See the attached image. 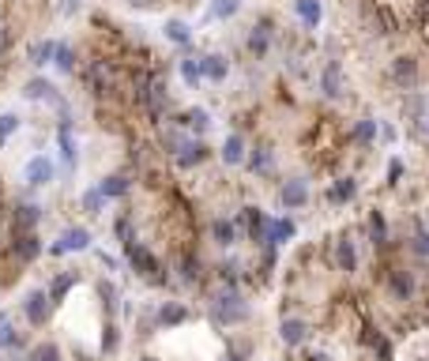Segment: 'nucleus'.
Masks as SVG:
<instances>
[{
	"label": "nucleus",
	"instance_id": "obj_54",
	"mask_svg": "<svg viewBox=\"0 0 429 361\" xmlns=\"http://www.w3.org/2000/svg\"><path fill=\"white\" fill-rule=\"evenodd\" d=\"M305 361H331V357H328V354H309Z\"/></svg>",
	"mask_w": 429,
	"mask_h": 361
},
{
	"label": "nucleus",
	"instance_id": "obj_2",
	"mask_svg": "<svg viewBox=\"0 0 429 361\" xmlns=\"http://www.w3.org/2000/svg\"><path fill=\"white\" fill-rule=\"evenodd\" d=\"M403 128H407L410 140L429 143V98L422 90H410L403 98Z\"/></svg>",
	"mask_w": 429,
	"mask_h": 361
},
{
	"label": "nucleus",
	"instance_id": "obj_46",
	"mask_svg": "<svg viewBox=\"0 0 429 361\" xmlns=\"http://www.w3.org/2000/svg\"><path fill=\"white\" fill-rule=\"evenodd\" d=\"M181 75L189 87H200V61H181Z\"/></svg>",
	"mask_w": 429,
	"mask_h": 361
},
{
	"label": "nucleus",
	"instance_id": "obj_52",
	"mask_svg": "<svg viewBox=\"0 0 429 361\" xmlns=\"http://www.w3.org/2000/svg\"><path fill=\"white\" fill-rule=\"evenodd\" d=\"M399 173H403V162H399V158H392V166H388V181H399Z\"/></svg>",
	"mask_w": 429,
	"mask_h": 361
},
{
	"label": "nucleus",
	"instance_id": "obj_35",
	"mask_svg": "<svg viewBox=\"0 0 429 361\" xmlns=\"http://www.w3.org/2000/svg\"><path fill=\"white\" fill-rule=\"evenodd\" d=\"M369 237H373V245H377V248L388 245V222H384V211H369Z\"/></svg>",
	"mask_w": 429,
	"mask_h": 361
},
{
	"label": "nucleus",
	"instance_id": "obj_13",
	"mask_svg": "<svg viewBox=\"0 0 429 361\" xmlns=\"http://www.w3.org/2000/svg\"><path fill=\"white\" fill-rule=\"evenodd\" d=\"M245 46H249V53H252L257 61H264L267 49H272V19H260L257 26H252L249 38H245Z\"/></svg>",
	"mask_w": 429,
	"mask_h": 361
},
{
	"label": "nucleus",
	"instance_id": "obj_37",
	"mask_svg": "<svg viewBox=\"0 0 429 361\" xmlns=\"http://www.w3.org/2000/svg\"><path fill=\"white\" fill-rule=\"evenodd\" d=\"M53 64H57L61 72H76V49L68 42H57V49H53Z\"/></svg>",
	"mask_w": 429,
	"mask_h": 361
},
{
	"label": "nucleus",
	"instance_id": "obj_39",
	"mask_svg": "<svg viewBox=\"0 0 429 361\" xmlns=\"http://www.w3.org/2000/svg\"><path fill=\"white\" fill-rule=\"evenodd\" d=\"M237 8H241V0H211L207 19H230V16H237Z\"/></svg>",
	"mask_w": 429,
	"mask_h": 361
},
{
	"label": "nucleus",
	"instance_id": "obj_6",
	"mask_svg": "<svg viewBox=\"0 0 429 361\" xmlns=\"http://www.w3.org/2000/svg\"><path fill=\"white\" fill-rule=\"evenodd\" d=\"M87 248H91V230H83V226H68L49 252L53 256H64V252H87Z\"/></svg>",
	"mask_w": 429,
	"mask_h": 361
},
{
	"label": "nucleus",
	"instance_id": "obj_43",
	"mask_svg": "<svg viewBox=\"0 0 429 361\" xmlns=\"http://www.w3.org/2000/svg\"><path fill=\"white\" fill-rule=\"evenodd\" d=\"M410 248H414V256H422V260H429V230L418 222L414 226V241H410Z\"/></svg>",
	"mask_w": 429,
	"mask_h": 361
},
{
	"label": "nucleus",
	"instance_id": "obj_49",
	"mask_svg": "<svg viewBox=\"0 0 429 361\" xmlns=\"http://www.w3.org/2000/svg\"><path fill=\"white\" fill-rule=\"evenodd\" d=\"M57 11H61V16H76V11H79V0H57Z\"/></svg>",
	"mask_w": 429,
	"mask_h": 361
},
{
	"label": "nucleus",
	"instance_id": "obj_29",
	"mask_svg": "<svg viewBox=\"0 0 429 361\" xmlns=\"http://www.w3.org/2000/svg\"><path fill=\"white\" fill-rule=\"evenodd\" d=\"M128 189H132V181L125 177V173H110V177H102V184H98V192L105 199H120Z\"/></svg>",
	"mask_w": 429,
	"mask_h": 361
},
{
	"label": "nucleus",
	"instance_id": "obj_42",
	"mask_svg": "<svg viewBox=\"0 0 429 361\" xmlns=\"http://www.w3.org/2000/svg\"><path fill=\"white\" fill-rule=\"evenodd\" d=\"M19 125H23V120H19L16 113H0V147H4L11 136H16V132H19Z\"/></svg>",
	"mask_w": 429,
	"mask_h": 361
},
{
	"label": "nucleus",
	"instance_id": "obj_4",
	"mask_svg": "<svg viewBox=\"0 0 429 361\" xmlns=\"http://www.w3.org/2000/svg\"><path fill=\"white\" fill-rule=\"evenodd\" d=\"M49 313H53V301H49L46 290H31L23 298V316H26V324H31V328H46Z\"/></svg>",
	"mask_w": 429,
	"mask_h": 361
},
{
	"label": "nucleus",
	"instance_id": "obj_44",
	"mask_svg": "<svg viewBox=\"0 0 429 361\" xmlns=\"http://www.w3.org/2000/svg\"><path fill=\"white\" fill-rule=\"evenodd\" d=\"M102 207H105V196L98 189H87L83 192V211L87 215H102Z\"/></svg>",
	"mask_w": 429,
	"mask_h": 361
},
{
	"label": "nucleus",
	"instance_id": "obj_26",
	"mask_svg": "<svg viewBox=\"0 0 429 361\" xmlns=\"http://www.w3.org/2000/svg\"><path fill=\"white\" fill-rule=\"evenodd\" d=\"M19 346H23V335L11 324V316L0 309V350H19Z\"/></svg>",
	"mask_w": 429,
	"mask_h": 361
},
{
	"label": "nucleus",
	"instance_id": "obj_25",
	"mask_svg": "<svg viewBox=\"0 0 429 361\" xmlns=\"http://www.w3.org/2000/svg\"><path fill=\"white\" fill-rule=\"evenodd\" d=\"M211 241L219 248H234L237 245V226L230 222V219H214L211 222Z\"/></svg>",
	"mask_w": 429,
	"mask_h": 361
},
{
	"label": "nucleus",
	"instance_id": "obj_55",
	"mask_svg": "<svg viewBox=\"0 0 429 361\" xmlns=\"http://www.w3.org/2000/svg\"><path fill=\"white\" fill-rule=\"evenodd\" d=\"M422 226H425V230H429V211H425V222H422Z\"/></svg>",
	"mask_w": 429,
	"mask_h": 361
},
{
	"label": "nucleus",
	"instance_id": "obj_57",
	"mask_svg": "<svg viewBox=\"0 0 429 361\" xmlns=\"http://www.w3.org/2000/svg\"><path fill=\"white\" fill-rule=\"evenodd\" d=\"M0 361H16V357H0Z\"/></svg>",
	"mask_w": 429,
	"mask_h": 361
},
{
	"label": "nucleus",
	"instance_id": "obj_5",
	"mask_svg": "<svg viewBox=\"0 0 429 361\" xmlns=\"http://www.w3.org/2000/svg\"><path fill=\"white\" fill-rule=\"evenodd\" d=\"M42 237L38 234H16L11 237V245H8V252H11V260L16 263H34L38 256H42Z\"/></svg>",
	"mask_w": 429,
	"mask_h": 361
},
{
	"label": "nucleus",
	"instance_id": "obj_56",
	"mask_svg": "<svg viewBox=\"0 0 429 361\" xmlns=\"http://www.w3.org/2000/svg\"><path fill=\"white\" fill-rule=\"evenodd\" d=\"M140 361H158V357H147V354H143V357H140Z\"/></svg>",
	"mask_w": 429,
	"mask_h": 361
},
{
	"label": "nucleus",
	"instance_id": "obj_14",
	"mask_svg": "<svg viewBox=\"0 0 429 361\" xmlns=\"http://www.w3.org/2000/svg\"><path fill=\"white\" fill-rule=\"evenodd\" d=\"M57 143H61V158H64V166L76 169V162H79V147H76L72 120H68V117H64V120H61V128H57Z\"/></svg>",
	"mask_w": 429,
	"mask_h": 361
},
{
	"label": "nucleus",
	"instance_id": "obj_53",
	"mask_svg": "<svg viewBox=\"0 0 429 361\" xmlns=\"http://www.w3.org/2000/svg\"><path fill=\"white\" fill-rule=\"evenodd\" d=\"M4 49H8V26L0 23V57H4Z\"/></svg>",
	"mask_w": 429,
	"mask_h": 361
},
{
	"label": "nucleus",
	"instance_id": "obj_16",
	"mask_svg": "<svg viewBox=\"0 0 429 361\" xmlns=\"http://www.w3.org/2000/svg\"><path fill=\"white\" fill-rule=\"evenodd\" d=\"M335 267H339V271H346V275L358 271V248H354V241L346 237V234L335 241Z\"/></svg>",
	"mask_w": 429,
	"mask_h": 361
},
{
	"label": "nucleus",
	"instance_id": "obj_1",
	"mask_svg": "<svg viewBox=\"0 0 429 361\" xmlns=\"http://www.w3.org/2000/svg\"><path fill=\"white\" fill-rule=\"evenodd\" d=\"M207 313L219 328H234V324H245L249 320V301L241 298L237 286H219L207 298Z\"/></svg>",
	"mask_w": 429,
	"mask_h": 361
},
{
	"label": "nucleus",
	"instance_id": "obj_51",
	"mask_svg": "<svg viewBox=\"0 0 429 361\" xmlns=\"http://www.w3.org/2000/svg\"><path fill=\"white\" fill-rule=\"evenodd\" d=\"M102 346H105V350H117V328H113V324L105 328V339H102Z\"/></svg>",
	"mask_w": 429,
	"mask_h": 361
},
{
	"label": "nucleus",
	"instance_id": "obj_32",
	"mask_svg": "<svg viewBox=\"0 0 429 361\" xmlns=\"http://www.w3.org/2000/svg\"><path fill=\"white\" fill-rule=\"evenodd\" d=\"M354 196H358V181L354 177H339V181L331 184V192H328L331 204H351Z\"/></svg>",
	"mask_w": 429,
	"mask_h": 361
},
{
	"label": "nucleus",
	"instance_id": "obj_12",
	"mask_svg": "<svg viewBox=\"0 0 429 361\" xmlns=\"http://www.w3.org/2000/svg\"><path fill=\"white\" fill-rule=\"evenodd\" d=\"M173 125H177L181 132H192V136H204V132L211 128V113L200 110V105H192V110H185L173 117Z\"/></svg>",
	"mask_w": 429,
	"mask_h": 361
},
{
	"label": "nucleus",
	"instance_id": "obj_27",
	"mask_svg": "<svg viewBox=\"0 0 429 361\" xmlns=\"http://www.w3.org/2000/svg\"><path fill=\"white\" fill-rule=\"evenodd\" d=\"M294 237V222L290 219H275V222H267V234H264V245L272 248V245H283V241Z\"/></svg>",
	"mask_w": 429,
	"mask_h": 361
},
{
	"label": "nucleus",
	"instance_id": "obj_9",
	"mask_svg": "<svg viewBox=\"0 0 429 361\" xmlns=\"http://www.w3.org/2000/svg\"><path fill=\"white\" fill-rule=\"evenodd\" d=\"M38 222H42V207L38 204H16L11 207V230L16 234H38Z\"/></svg>",
	"mask_w": 429,
	"mask_h": 361
},
{
	"label": "nucleus",
	"instance_id": "obj_3",
	"mask_svg": "<svg viewBox=\"0 0 429 361\" xmlns=\"http://www.w3.org/2000/svg\"><path fill=\"white\" fill-rule=\"evenodd\" d=\"M125 256L132 263V271H136L140 278H147V283H162V263H158V256L147 245H140V241H132V245H125Z\"/></svg>",
	"mask_w": 429,
	"mask_h": 361
},
{
	"label": "nucleus",
	"instance_id": "obj_24",
	"mask_svg": "<svg viewBox=\"0 0 429 361\" xmlns=\"http://www.w3.org/2000/svg\"><path fill=\"white\" fill-rule=\"evenodd\" d=\"M279 335H283L286 346H301L305 335H309V324H305L301 316H286V320H283V328H279Z\"/></svg>",
	"mask_w": 429,
	"mask_h": 361
},
{
	"label": "nucleus",
	"instance_id": "obj_30",
	"mask_svg": "<svg viewBox=\"0 0 429 361\" xmlns=\"http://www.w3.org/2000/svg\"><path fill=\"white\" fill-rule=\"evenodd\" d=\"M53 49H57V42H49V38H42V42H31V46H26V61H31L34 68H42V64L53 61Z\"/></svg>",
	"mask_w": 429,
	"mask_h": 361
},
{
	"label": "nucleus",
	"instance_id": "obj_28",
	"mask_svg": "<svg viewBox=\"0 0 429 361\" xmlns=\"http://www.w3.org/2000/svg\"><path fill=\"white\" fill-rule=\"evenodd\" d=\"M76 283H79V275H76V271H64V275H57V278L49 283V290H46V293H49V301H53V305H61L64 298H68V290H72Z\"/></svg>",
	"mask_w": 429,
	"mask_h": 361
},
{
	"label": "nucleus",
	"instance_id": "obj_33",
	"mask_svg": "<svg viewBox=\"0 0 429 361\" xmlns=\"http://www.w3.org/2000/svg\"><path fill=\"white\" fill-rule=\"evenodd\" d=\"M162 31H166V38L173 46H189L192 42V31H189V23H185V19H166Z\"/></svg>",
	"mask_w": 429,
	"mask_h": 361
},
{
	"label": "nucleus",
	"instance_id": "obj_17",
	"mask_svg": "<svg viewBox=\"0 0 429 361\" xmlns=\"http://www.w3.org/2000/svg\"><path fill=\"white\" fill-rule=\"evenodd\" d=\"M230 75V64H226L222 53H207L204 61H200V79H211V83H222V79Z\"/></svg>",
	"mask_w": 429,
	"mask_h": 361
},
{
	"label": "nucleus",
	"instance_id": "obj_15",
	"mask_svg": "<svg viewBox=\"0 0 429 361\" xmlns=\"http://www.w3.org/2000/svg\"><path fill=\"white\" fill-rule=\"evenodd\" d=\"M23 98H26V102H61V98H57V87H53L46 75H34V79H26V87H23Z\"/></svg>",
	"mask_w": 429,
	"mask_h": 361
},
{
	"label": "nucleus",
	"instance_id": "obj_10",
	"mask_svg": "<svg viewBox=\"0 0 429 361\" xmlns=\"http://www.w3.org/2000/svg\"><path fill=\"white\" fill-rule=\"evenodd\" d=\"M392 83L399 90H414V87H418V61L407 57V53H403V57H396L392 61Z\"/></svg>",
	"mask_w": 429,
	"mask_h": 361
},
{
	"label": "nucleus",
	"instance_id": "obj_48",
	"mask_svg": "<svg viewBox=\"0 0 429 361\" xmlns=\"http://www.w3.org/2000/svg\"><path fill=\"white\" fill-rule=\"evenodd\" d=\"M245 357H249V342H241V346H230L222 361H245Z\"/></svg>",
	"mask_w": 429,
	"mask_h": 361
},
{
	"label": "nucleus",
	"instance_id": "obj_23",
	"mask_svg": "<svg viewBox=\"0 0 429 361\" xmlns=\"http://www.w3.org/2000/svg\"><path fill=\"white\" fill-rule=\"evenodd\" d=\"M241 222H245L249 237H252V241H260V245H264V234H267V222H272V219H267L260 207H245V211H241Z\"/></svg>",
	"mask_w": 429,
	"mask_h": 361
},
{
	"label": "nucleus",
	"instance_id": "obj_7",
	"mask_svg": "<svg viewBox=\"0 0 429 361\" xmlns=\"http://www.w3.org/2000/svg\"><path fill=\"white\" fill-rule=\"evenodd\" d=\"M388 293H392V301H410L414 298V275L407 267H388Z\"/></svg>",
	"mask_w": 429,
	"mask_h": 361
},
{
	"label": "nucleus",
	"instance_id": "obj_47",
	"mask_svg": "<svg viewBox=\"0 0 429 361\" xmlns=\"http://www.w3.org/2000/svg\"><path fill=\"white\" fill-rule=\"evenodd\" d=\"M98 293H102L105 313H113V309H117V290H113V283H98Z\"/></svg>",
	"mask_w": 429,
	"mask_h": 361
},
{
	"label": "nucleus",
	"instance_id": "obj_36",
	"mask_svg": "<svg viewBox=\"0 0 429 361\" xmlns=\"http://www.w3.org/2000/svg\"><path fill=\"white\" fill-rule=\"evenodd\" d=\"M245 162H249V169L252 173H272V147H252V155L245 158Z\"/></svg>",
	"mask_w": 429,
	"mask_h": 361
},
{
	"label": "nucleus",
	"instance_id": "obj_34",
	"mask_svg": "<svg viewBox=\"0 0 429 361\" xmlns=\"http://www.w3.org/2000/svg\"><path fill=\"white\" fill-rule=\"evenodd\" d=\"M26 361H64V354H61L57 342H34L31 350H26Z\"/></svg>",
	"mask_w": 429,
	"mask_h": 361
},
{
	"label": "nucleus",
	"instance_id": "obj_38",
	"mask_svg": "<svg viewBox=\"0 0 429 361\" xmlns=\"http://www.w3.org/2000/svg\"><path fill=\"white\" fill-rule=\"evenodd\" d=\"M377 132H381L377 120H373V117H361V120H358V128H354V140L369 147V143H377Z\"/></svg>",
	"mask_w": 429,
	"mask_h": 361
},
{
	"label": "nucleus",
	"instance_id": "obj_18",
	"mask_svg": "<svg viewBox=\"0 0 429 361\" xmlns=\"http://www.w3.org/2000/svg\"><path fill=\"white\" fill-rule=\"evenodd\" d=\"M185 320H189V309H185L181 301H162V305H158V313H155L158 328H177V324H185Z\"/></svg>",
	"mask_w": 429,
	"mask_h": 361
},
{
	"label": "nucleus",
	"instance_id": "obj_11",
	"mask_svg": "<svg viewBox=\"0 0 429 361\" xmlns=\"http://www.w3.org/2000/svg\"><path fill=\"white\" fill-rule=\"evenodd\" d=\"M320 90H324V98H343V90H346V79H343V68H339V61H328L324 68H320Z\"/></svg>",
	"mask_w": 429,
	"mask_h": 361
},
{
	"label": "nucleus",
	"instance_id": "obj_22",
	"mask_svg": "<svg viewBox=\"0 0 429 361\" xmlns=\"http://www.w3.org/2000/svg\"><path fill=\"white\" fill-rule=\"evenodd\" d=\"M219 158L226 166H241V162H245V136H241V132H230V136L222 140Z\"/></svg>",
	"mask_w": 429,
	"mask_h": 361
},
{
	"label": "nucleus",
	"instance_id": "obj_50",
	"mask_svg": "<svg viewBox=\"0 0 429 361\" xmlns=\"http://www.w3.org/2000/svg\"><path fill=\"white\" fill-rule=\"evenodd\" d=\"M125 4L136 11H151V8H158V0H125Z\"/></svg>",
	"mask_w": 429,
	"mask_h": 361
},
{
	"label": "nucleus",
	"instance_id": "obj_8",
	"mask_svg": "<svg viewBox=\"0 0 429 361\" xmlns=\"http://www.w3.org/2000/svg\"><path fill=\"white\" fill-rule=\"evenodd\" d=\"M53 173H57V166H53V158H46V155H34L31 162H26L23 177H26V184H31V189H46V184L53 181Z\"/></svg>",
	"mask_w": 429,
	"mask_h": 361
},
{
	"label": "nucleus",
	"instance_id": "obj_45",
	"mask_svg": "<svg viewBox=\"0 0 429 361\" xmlns=\"http://www.w3.org/2000/svg\"><path fill=\"white\" fill-rule=\"evenodd\" d=\"M113 234H117L120 245H132V241H136V234H132V219H128V215H120V219L113 222Z\"/></svg>",
	"mask_w": 429,
	"mask_h": 361
},
{
	"label": "nucleus",
	"instance_id": "obj_31",
	"mask_svg": "<svg viewBox=\"0 0 429 361\" xmlns=\"http://www.w3.org/2000/svg\"><path fill=\"white\" fill-rule=\"evenodd\" d=\"M294 11L305 19V26H320V19H324V8H320V0H294Z\"/></svg>",
	"mask_w": 429,
	"mask_h": 361
},
{
	"label": "nucleus",
	"instance_id": "obj_20",
	"mask_svg": "<svg viewBox=\"0 0 429 361\" xmlns=\"http://www.w3.org/2000/svg\"><path fill=\"white\" fill-rule=\"evenodd\" d=\"M207 155H211V151H207V143H204V140H189L173 158H177V166H181V169H192V166L204 162Z\"/></svg>",
	"mask_w": 429,
	"mask_h": 361
},
{
	"label": "nucleus",
	"instance_id": "obj_41",
	"mask_svg": "<svg viewBox=\"0 0 429 361\" xmlns=\"http://www.w3.org/2000/svg\"><path fill=\"white\" fill-rule=\"evenodd\" d=\"M185 143H189V136H185V132H181L177 125H173V128H166V132H162V147H166L170 155H177V151H181Z\"/></svg>",
	"mask_w": 429,
	"mask_h": 361
},
{
	"label": "nucleus",
	"instance_id": "obj_19",
	"mask_svg": "<svg viewBox=\"0 0 429 361\" xmlns=\"http://www.w3.org/2000/svg\"><path fill=\"white\" fill-rule=\"evenodd\" d=\"M87 87L95 90L98 98H102V95H110V90H113V72L105 68L102 61H95V64H91V68H87Z\"/></svg>",
	"mask_w": 429,
	"mask_h": 361
},
{
	"label": "nucleus",
	"instance_id": "obj_21",
	"mask_svg": "<svg viewBox=\"0 0 429 361\" xmlns=\"http://www.w3.org/2000/svg\"><path fill=\"white\" fill-rule=\"evenodd\" d=\"M279 199H283V207H286V211H298V207H305V199H309V189H305V181H301V177H294V181L283 184Z\"/></svg>",
	"mask_w": 429,
	"mask_h": 361
},
{
	"label": "nucleus",
	"instance_id": "obj_40",
	"mask_svg": "<svg viewBox=\"0 0 429 361\" xmlns=\"http://www.w3.org/2000/svg\"><path fill=\"white\" fill-rule=\"evenodd\" d=\"M177 271H181V283H200V260L192 256V252H185V256H181Z\"/></svg>",
	"mask_w": 429,
	"mask_h": 361
}]
</instances>
